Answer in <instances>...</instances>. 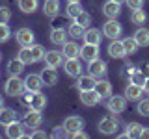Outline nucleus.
<instances>
[{
  "mask_svg": "<svg viewBox=\"0 0 149 139\" xmlns=\"http://www.w3.org/2000/svg\"><path fill=\"white\" fill-rule=\"evenodd\" d=\"M134 39H136V43L140 46H149V30L147 28H143V26H140L136 32H134Z\"/></svg>",
  "mask_w": 149,
  "mask_h": 139,
  "instance_id": "c756f323",
  "label": "nucleus"
},
{
  "mask_svg": "<svg viewBox=\"0 0 149 139\" xmlns=\"http://www.w3.org/2000/svg\"><path fill=\"white\" fill-rule=\"evenodd\" d=\"M119 13H121V4L114 2V0L104 2V6H102V15L106 19H118Z\"/></svg>",
  "mask_w": 149,
  "mask_h": 139,
  "instance_id": "ddd939ff",
  "label": "nucleus"
},
{
  "mask_svg": "<svg viewBox=\"0 0 149 139\" xmlns=\"http://www.w3.org/2000/svg\"><path fill=\"white\" fill-rule=\"evenodd\" d=\"M30 50H32V58H34V63H37V61H43V59H45V48H43V46H41V45H32L30 46Z\"/></svg>",
  "mask_w": 149,
  "mask_h": 139,
  "instance_id": "f704fd0d",
  "label": "nucleus"
},
{
  "mask_svg": "<svg viewBox=\"0 0 149 139\" xmlns=\"http://www.w3.org/2000/svg\"><path fill=\"white\" fill-rule=\"evenodd\" d=\"M106 108H108L114 115L118 113H123L125 108H127V96H121V95H110L108 96V102H106Z\"/></svg>",
  "mask_w": 149,
  "mask_h": 139,
  "instance_id": "f03ea898",
  "label": "nucleus"
},
{
  "mask_svg": "<svg viewBox=\"0 0 149 139\" xmlns=\"http://www.w3.org/2000/svg\"><path fill=\"white\" fill-rule=\"evenodd\" d=\"M24 85H26V91H32V93H37L41 91V87L45 85L43 83V78H41V74H28L24 78Z\"/></svg>",
  "mask_w": 149,
  "mask_h": 139,
  "instance_id": "9b49d317",
  "label": "nucleus"
},
{
  "mask_svg": "<svg viewBox=\"0 0 149 139\" xmlns=\"http://www.w3.org/2000/svg\"><path fill=\"white\" fill-rule=\"evenodd\" d=\"M17 6L22 13H34L39 8V0H17Z\"/></svg>",
  "mask_w": 149,
  "mask_h": 139,
  "instance_id": "cd10ccee",
  "label": "nucleus"
},
{
  "mask_svg": "<svg viewBox=\"0 0 149 139\" xmlns=\"http://www.w3.org/2000/svg\"><path fill=\"white\" fill-rule=\"evenodd\" d=\"M146 78H147L146 74L136 69V71H134V72L129 76V82H130V83H136V85H140V87H143V83H146Z\"/></svg>",
  "mask_w": 149,
  "mask_h": 139,
  "instance_id": "e433bc0d",
  "label": "nucleus"
},
{
  "mask_svg": "<svg viewBox=\"0 0 149 139\" xmlns=\"http://www.w3.org/2000/svg\"><path fill=\"white\" fill-rule=\"evenodd\" d=\"M0 61H2V54H0Z\"/></svg>",
  "mask_w": 149,
  "mask_h": 139,
  "instance_id": "603ef678",
  "label": "nucleus"
},
{
  "mask_svg": "<svg viewBox=\"0 0 149 139\" xmlns=\"http://www.w3.org/2000/svg\"><path fill=\"white\" fill-rule=\"evenodd\" d=\"M22 71H24V63H22L19 58L9 59V61H8V72H9V76H19Z\"/></svg>",
  "mask_w": 149,
  "mask_h": 139,
  "instance_id": "c85d7f7f",
  "label": "nucleus"
},
{
  "mask_svg": "<svg viewBox=\"0 0 149 139\" xmlns=\"http://www.w3.org/2000/svg\"><path fill=\"white\" fill-rule=\"evenodd\" d=\"M39 74H41V78H43L45 85L50 87V85H56V83H58V72H56L54 67H49V65H47V69H43Z\"/></svg>",
  "mask_w": 149,
  "mask_h": 139,
  "instance_id": "aec40b11",
  "label": "nucleus"
},
{
  "mask_svg": "<svg viewBox=\"0 0 149 139\" xmlns=\"http://www.w3.org/2000/svg\"><path fill=\"white\" fill-rule=\"evenodd\" d=\"M67 34L73 37V39H82L84 34H86V26L78 24V22H73V24H69L67 28Z\"/></svg>",
  "mask_w": 149,
  "mask_h": 139,
  "instance_id": "7c9ffc66",
  "label": "nucleus"
},
{
  "mask_svg": "<svg viewBox=\"0 0 149 139\" xmlns=\"http://www.w3.org/2000/svg\"><path fill=\"white\" fill-rule=\"evenodd\" d=\"M80 58L86 63L93 61V59L99 58V45H90V43H84L80 46Z\"/></svg>",
  "mask_w": 149,
  "mask_h": 139,
  "instance_id": "6e6552de",
  "label": "nucleus"
},
{
  "mask_svg": "<svg viewBox=\"0 0 149 139\" xmlns=\"http://www.w3.org/2000/svg\"><path fill=\"white\" fill-rule=\"evenodd\" d=\"M130 21H132L134 24H143V22L147 21L146 11H143L142 8H140V9H132V13H130Z\"/></svg>",
  "mask_w": 149,
  "mask_h": 139,
  "instance_id": "c9c22d12",
  "label": "nucleus"
},
{
  "mask_svg": "<svg viewBox=\"0 0 149 139\" xmlns=\"http://www.w3.org/2000/svg\"><path fill=\"white\" fill-rule=\"evenodd\" d=\"M71 137H74V139H88L90 136H88L86 132H82V130H78V132H74V133H71Z\"/></svg>",
  "mask_w": 149,
  "mask_h": 139,
  "instance_id": "c03bdc74",
  "label": "nucleus"
},
{
  "mask_svg": "<svg viewBox=\"0 0 149 139\" xmlns=\"http://www.w3.org/2000/svg\"><path fill=\"white\" fill-rule=\"evenodd\" d=\"M82 11H84V9H82V6H80V2H69V4H67V9H65L67 17H71L73 21H74L78 15H80Z\"/></svg>",
  "mask_w": 149,
  "mask_h": 139,
  "instance_id": "2f4dec72",
  "label": "nucleus"
},
{
  "mask_svg": "<svg viewBox=\"0 0 149 139\" xmlns=\"http://www.w3.org/2000/svg\"><path fill=\"white\" fill-rule=\"evenodd\" d=\"M123 41V46H125V52H127V56L129 54H136V50L140 48V45L136 43V39L134 37H125V39H121Z\"/></svg>",
  "mask_w": 149,
  "mask_h": 139,
  "instance_id": "72a5a7b5",
  "label": "nucleus"
},
{
  "mask_svg": "<svg viewBox=\"0 0 149 139\" xmlns=\"http://www.w3.org/2000/svg\"><path fill=\"white\" fill-rule=\"evenodd\" d=\"M114 2H118V4H123V2H125V0H114Z\"/></svg>",
  "mask_w": 149,
  "mask_h": 139,
  "instance_id": "8fccbe9b",
  "label": "nucleus"
},
{
  "mask_svg": "<svg viewBox=\"0 0 149 139\" xmlns=\"http://www.w3.org/2000/svg\"><path fill=\"white\" fill-rule=\"evenodd\" d=\"M17 120V113L11 108H2L0 109V124L2 126H8V124L15 122Z\"/></svg>",
  "mask_w": 149,
  "mask_h": 139,
  "instance_id": "a878e982",
  "label": "nucleus"
},
{
  "mask_svg": "<svg viewBox=\"0 0 149 139\" xmlns=\"http://www.w3.org/2000/svg\"><path fill=\"white\" fill-rule=\"evenodd\" d=\"M63 54L60 52V50H49V52L45 54V63L49 65V67H60V65L63 63Z\"/></svg>",
  "mask_w": 149,
  "mask_h": 139,
  "instance_id": "f3484780",
  "label": "nucleus"
},
{
  "mask_svg": "<svg viewBox=\"0 0 149 139\" xmlns=\"http://www.w3.org/2000/svg\"><path fill=\"white\" fill-rule=\"evenodd\" d=\"M102 98L99 96V93H97L95 89H90V91H80V102L84 106H90V108H93V106H97Z\"/></svg>",
  "mask_w": 149,
  "mask_h": 139,
  "instance_id": "f8f14e48",
  "label": "nucleus"
},
{
  "mask_svg": "<svg viewBox=\"0 0 149 139\" xmlns=\"http://www.w3.org/2000/svg\"><path fill=\"white\" fill-rule=\"evenodd\" d=\"M74 22H78V24H82V26H88V24L91 22V17H90V13L82 11L80 15H78L77 19H74Z\"/></svg>",
  "mask_w": 149,
  "mask_h": 139,
  "instance_id": "a19ab883",
  "label": "nucleus"
},
{
  "mask_svg": "<svg viewBox=\"0 0 149 139\" xmlns=\"http://www.w3.org/2000/svg\"><path fill=\"white\" fill-rule=\"evenodd\" d=\"M67 30H63L62 26H54L52 30H50V41H52L54 45H63L65 41H67Z\"/></svg>",
  "mask_w": 149,
  "mask_h": 139,
  "instance_id": "412c9836",
  "label": "nucleus"
},
{
  "mask_svg": "<svg viewBox=\"0 0 149 139\" xmlns=\"http://www.w3.org/2000/svg\"><path fill=\"white\" fill-rule=\"evenodd\" d=\"M4 91H6L8 96H21V95H24V91H26L24 80H21L19 76H9L8 82L4 83Z\"/></svg>",
  "mask_w": 149,
  "mask_h": 139,
  "instance_id": "f257e3e1",
  "label": "nucleus"
},
{
  "mask_svg": "<svg viewBox=\"0 0 149 139\" xmlns=\"http://www.w3.org/2000/svg\"><path fill=\"white\" fill-rule=\"evenodd\" d=\"M9 35H11V30H9V26L0 22V43H6V41L9 39Z\"/></svg>",
  "mask_w": 149,
  "mask_h": 139,
  "instance_id": "58836bf2",
  "label": "nucleus"
},
{
  "mask_svg": "<svg viewBox=\"0 0 149 139\" xmlns=\"http://www.w3.org/2000/svg\"><path fill=\"white\" fill-rule=\"evenodd\" d=\"M142 128H143V124H140V122H129L127 128H125V132L121 133V137H130V139L140 137V133H142Z\"/></svg>",
  "mask_w": 149,
  "mask_h": 139,
  "instance_id": "393cba45",
  "label": "nucleus"
},
{
  "mask_svg": "<svg viewBox=\"0 0 149 139\" xmlns=\"http://www.w3.org/2000/svg\"><path fill=\"white\" fill-rule=\"evenodd\" d=\"M15 39L21 46H32L36 37H34V32H32L30 28H19L17 34H15Z\"/></svg>",
  "mask_w": 149,
  "mask_h": 139,
  "instance_id": "1a4fd4ad",
  "label": "nucleus"
},
{
  "mask_svg": "<svg viewBox=\"0 0 149 139\" xmlns=\"http://www.w3.org/2000/svg\"><path fill=\"white\" fill-rule=\"evenodd\" d=\"M106 71H108V67H106V63L102 61V59H93V61L88 63V74H91L93 78H104L106 76Z\"/></svg>",
  "mask_w": 149,
  "mask_h": 139,
  "instance_id": "39448f33",
  "label": "nucleus"
},
{
  "mask_svg": "<svg viewBox=\"0 0 149 139\" xmlns=\"http://www.w3.org/2000/svg\"><path fill=\"white\" fill-rule=\"evenodd\" d=\"M62 126L65 128L67 136L71 137V133H74V132H78V130H82V128H84V119H82V117H78V115H71V117H67V119L63 120Z\"/></svg>",
  "mask_w": 149,
  "mask_h": 139,
  "instance_id": "423d86ee",
  "label": "nucleus"
},
{
  "mask_svg": "<svg viewBox=\"0 0 149 139\" xmlns=\"http://www.w3.org/2000/svg\"><path fill=\"white\" fill-rule=\"evenodd\" d=\"M28 106H30V109L43 111L47 108V96L41 91H37V93H34V96H32V100L28 102Z\"/></svg>",
  "mask_w": 149,
  "mask_h": 139,
  "instance_id": "4be33fe9",
  "label": "nucleus"
},
{
  "mask_svg": "<svg viewBox=\"0 0 149 139\" xmlns=\"http://www.w3.org/2000/svg\"><path fill=\"white\" fill-rule=\"evenodd\" d=\"M24 128H28L24 122H11V124H8L6 126V136L9 139H19V137H24L26 136V132H24Z\"/></svg>",
  "mask_w": 149,
  "mask_h": 139,
  "instance_id": "9d476101",
  "label": "nucleus"
},
{
  "mask_svg": "<svg viewBox=\"0 0 149 139\" xmlns=\"http://www.w3.org/2000/svg\"><path fill=\"white\" fill-rule=\"evenodd\" d=\"M101 30H95V28H86V34H84V43H90V45H101Z\"/></svg>",
  "mask_w": 149,
  "mask_h": 139,
  "instance_id": "b1692460",
  "label": "nucleus"
},
{
  "mask_svg": "<svg viewBox=\"0 0 149 139\" xmlns=\"http://www.w3.org/2000/svg\"><path fill=\"white\" fill-rule=\"evenodd\" d=\"M63 136H67V132H65L63 126H58V128L52 132V137H63Z\"/></svg>",
  "mask_w": 149,
  "mask_h": 139,
  "instance_id": "37998d69",
  "label": "nucleus"
},
{
  "mask_svg": "<svg viewBox=\"0 0 149 139\" xmlns=\"http://www.w3.org/2000/svg\"><path fill=\"white\" fill-rule=\"evenodd\" d=\"M121 32H123V28H121V24L116 19H108L104 22V26H102V34H104V37H108V39H118L121 35Z\"/></svg>",
  "mask_w": 149,
  "mask_h": 139,
  "instance_id": "20e7f679",
  "label": "nucleus"
},
{
  "mask_svg": "<svg viewBox=\"0 0 149 139\" xmlns=\"http://www.w3.org/2000/svg\"><path fill=\"white\" fill-rule=\"evenodd\" d=\"M67 2H80V0H67Z\"/></svg>",
  "mask_w": 149,
  "mask_h": 139,
  "instance_id": "3c124183",
  "label": "nucleus"
},
{
  "mask_svg": "<svg viewBox=\"0 0 149 139\" xmlns=\"http://www.w3.org/2000/svg\"><path fill=\"white\" fill-rule=\"evenodd\" d=\"M62 54L65 59L69 58H78L80 56V46L77 45V41H65L62 45Z\"/></svg>",
  "mask_w": 149,
  "mask_h": 139,
  "instance_id": "4468645a",
  "label": "nucleus"
},
{
  "mask_svg": "<svg viewBox=\"0 0 149 139\" xmlns=\"http://www.w3.org/2000/svg\"><path fill=\"white\" fill-rule=\"evenodd\" d=\"M63 69H65V74L71 78H78L82 74V63L78 61V58H69L63 61Z\"/></svg>",
  "mask_w": 149,
  "mask_h": 139,
  "instance_id": "0eeeda50",
  "label": "nucleus"
},
{
  "mask_svg": "<svg viewBox=\"0 0 149 139\" xmlns=\"http://www.w3.org/2000/svg\"><path fill=\"white\" fill-rule=\"evenodd\" d=\"M125 2H127V6L130 9H140L143 6V0H125Z\"/></svg>",
  "mask_w": 149,
  "mask_h": 139,
  "instance_id": "79ce46f5",
  "label": "nucleus"
},
{
  "mask_svg": "<svg viewBox=\"0 0 149 139\" xmlns=\"http://www.w3.org/2000/svg\"><path fill=\"white\" fill-rule=\"evenodd\" d=\"M97 93H99V96L101 98H108V96L112 95V83L108 82V80H97L95 82V87H93Z\"/></svg>",
  "mask_w": 149,
  "mask_h": 139,
  "instance_id": "5701e85b",
  "label": "nucleus"
},
{
  "mask_svg": "<svg viewBox=\"0 0 149 139\" xmlns=\"http://www.w3.org/2000/svg\"><path fill=\"white\" fill-rule=\"evenodd\" d=\"M2 108H4V98L0 96V109H2Z\"/></svg>",
  "mask_w": 149,
  "mask_h": 139,
  "instance_id": "09e8293b",
  "label": "nucleus"
},
{
  "mask_svg": "<svg viewBox=\"0 0 149 139\" xmlns=\"http://www.w3.org/2000/svg\"><path fill=\"white\" fill-rule=\"evenodd\" d=\"M95 82H97V78H93L91 74H80L77 78V89L78 91H90L95 87Z\"/></svg>",
  "mask_w": 149,
  "mask_h": 139,
  "instance_id": "2eb2a0df",
  "label": "nucleus"
},
{
  "mask_svg": "<svg viewBox=\"0 0 149 139\" xmlns=\"http://www.w3.org/2000/svg\"><path fill=\"white\" fill-rule=\"evenodd\" d=\"M140 137L149 139V128H147V126H143V128H142V133H140Z\"/></svg>",
  "mask_w": 149,
  "mask_h": 139,
  "instance_id": "49530a36",
  "label": "nucleus"
},
{
  "mask_svg": "<svg viewBox=\"0 0 149 139\" xmlns=\"http://www.w3.org/2000/svg\"><path fill=\"white\" fill-rule=\"evenodd\" d=\"M9 19H11V11H9L6 6H0V22H2V24H8Z\"/></svg>",
  "mask_w": 149,
  "mask_h": 139,
  "instance_id": "ea45409f",
  "label": "nucleus"
},
{
  "mask_svg": "<svg viewBox=\"0 0 149 139\" xmlns=\"http://www.w3.org/2000/svg\"><path fill=\"white\" fill-rule=\"evenodd\" d=\"M136 111L142 117H149V98H140L138 106H136Z\"/></svg>",
  "mask_w": 149,
  "mask_h": 139,
  "instance_id": "4c0bfd02",
  "label": "nucleus"
},
{
  "mask_svg": "<svg viewBox=\"0 0 149 139\" xmlns=\"http://www.w3.org/2000/svg\"><path fill=\"white\" fill-rule=\"evenodd\" d=\"M17 58L21 59V61L24 63V65H32V63H34V58H32V50H30V46H22V48L19 50Z\"/></svg>",
  "mask_w": 149,
  "mask_h": 139,
  "instance_id": "473e14b6",
  "label": "nucleus"
},
{
  "mask_svg": "<svg viewBox=\"0 0 149 139\" xmlns=\"http://www.w3.org/2000/svg\"><path fill=\"white\" fill-rule=\"evenodd\" d=\"M43 13L47 17H56L60 13V0H45Z\"/></svg>",
  "mask_w": 149,
  "mask_h": 139,
  "instance_id": "bb28decb",
  "label": "nucleus"
},
{
  "mask_svg": "<svg viewBox=\"0 0 149 139\" xmlns=\"http://www.w3.org/2000/svg\"><path fill=\"white\" fill-rule=\"evenodd\" d=\"M143 91H146L147 95H149V76L146 78V83H143Z\"/></svg>",
  "mask_w": 149,
  "mask_h": 139,
  "instance_id": "de8ad7c7",
  "label": "nucleus"
},
{
  "mask_svg": "<svg viewBox=\"0 0 149 139\" xmlns=\"http://www.w3.org/2000/svg\"><path fill=\"white\" fill-rule=\"evenodd\" d=\"M119 128V122L116 117H102L99 120V132L104 133V136H114Z\"/></svg>",
  "mask_w": 149,
  "mask_h": 139,
  "instance_id": "7ed1b4c3",
  "label": "nucleus"
},
{
  "mask_svg": "<svg viewBox=\"0 0 149 139\" xmlns=\"http://www.w3.org/2000/svg\"><path fill=\"white\" fill-rule=\"evenodd\" d=\"M143 93H146L143 87L136 85V83H130V82H129V85L125 87V96H127V100H132V102H138L143 96Z\"/></svg>",
  "mask_w": 149,
  "mask_h": 139,
  "instance_id": "dca6fc26",
  "label": "nucleus"
},
{
  "mask_svg": "<svg viewBox=\"0 0 149 139\" xmlns=\"http://www.w3.org/2000/svg\"><path fill=\"white\" fill-rule=\"evenodd\" d=\"M32 137H47V132H43V130H34Z\"/></svg>",
  "mask_w": 149,
  "mask_h": 139,
  "instance_id": "a18cd8bd",
  "label": "nucleus"
},
{
  "mask_svg": "<svg viewBox=\"0 0 149 139\" xmlns=\"http://www.w3.org/2000/svg\"><path fill=\"white\" fill-rule=\"evenodd\" d=\"M43 122V117H41V111L37 109H30L28 113H24V124L28 128H37Z\"/></svg>",
  "mask_w": 149,
  "mask_h": 139,
  "instance_id": "a211bd4d",
  "label": "nucleus"
},
{
  "mask_svg": "<svg viewBox=\"0 0 149 139\" xmlns=\"http://www.w3.org/2000/svg\"><path fill=\"white\" fill-rule=\"evenodd\" d=\"M108 54H110V58H114V59L125 58V56H127V52H125L123 41H118V39L112 41V43L108 45Z\"/></svg>",
  "mask_w": 149,
  "mask_h": 139,
  "instance_id": "6ab92c4d",
  "label": "nucleus"
}]
</instances>
